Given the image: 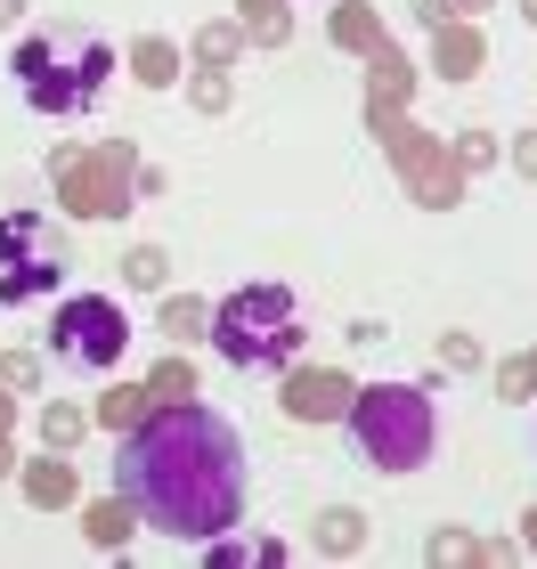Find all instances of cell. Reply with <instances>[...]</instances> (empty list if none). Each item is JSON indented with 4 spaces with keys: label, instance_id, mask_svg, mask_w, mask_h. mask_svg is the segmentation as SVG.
<instances>
[{
    "label": "cell",
    "instance_id": "1",
    "mask_svg": "<svg viewBox=\"0 0 537 569\" xmlns=\"http://www.w3.org/2000/svg\"><path fill=\"white\" fill-rule=\"evenodd\" d=\"M115 497L139 512L147 529L203 546V537L245 521V439L228 416L196 399H156L122 431L115 456Z\"/></svg>",
    "mask_w": 537,
    "mask_h": 569
},
{
    "label": "cell",
    "instance_id": "2",
    "mask_svg": "<svg viewBox=\"0 0 537 569\" xmlns=\"http://www.w3.org/2000/svg\"><path fill=\"white\" fill-rule=\"evenodd\" d=\"M115 66H122L115 41L82 33V24H49V33H24V41H17L9 82H17V98H24L41 122H82L98 98H107Z\"/></svg>",
    "mask_w": 537,
    "mask_h": 569
},
{
    "label": "cell",
    "instance_id": "3",
    "mask_svg": "<svg viewBox=\"0 0 537 569\" xmlns=\"http://www.w3.org/2000/svg\"><path fill=\"white\" fill-rule=\"evenodd\" d=\"M203 342H212L237 375L294 367V350H301V301H294V284H237V293L212 309Z\"/></svg>",
    "mask_w": 537,
    "mask_h": 569
},
{
    "label": "cell",
    "instance_id": "4",
    "mask_svg": "<svg viewBox=\"0 0 537 569\" xmlns=\"http://www.w3.org/2000/svg\"><path fill=\"white\" fill-rule=\"evenodd\" d=\"M350 439L375 472H424L431 448H440V407H431L424 382H375V391H350Z\"/></svg>",
    "mask_w": 537,
    "mask_h": 569
},
{
    "label": "cell",
    "instance_id": "5",
    "mask_svg": "<svg viewBox=\"0 0 537 569\" xmlns=\"http://www.w3.org/2000/svg\"><path fill=\"white\" fill-rule=\"evenodd\" d=\"M49 179H58V203L73 220H122L139 188V154L131 139H98V147H58L49 154Z\"/></svg>",
    "mask_w": 537,
    "mask_h": 569
},
{
    "label": "cell",
    "instance_id": "6",
    "mask_svg": "<svg viewBox=\"0 0 537 569\" xmlns=\"http://www.w3.org/2000/svg\"><path fill=\"white\" fill-rule=\"evenodd\" d=\"M73 244L49 212H0V309H33L66 284Z\"/></svg>",
    "mask_w": 537,
    "mask_h": 569
},
{
    "label": "cell",
    "instance_id": "7",
    "mask_svg": "<svg viewBox=\"0 0 537 569\" xmlns=\"http://www.w3.org/2000/svg\"><path fill=\"white\" fill-rule=\"evenodd\" d=\"M49 350H58V367H73V375H107V367H122V350H131V318H122V301H107V293H73V301H58Z\"/></svg>",
    "mask_w": 537,
    "mask_h": 569
},
{
    "label": "cell",
    "instance_id": "8",
    "mask_svg": "<svg viewBox=\"0 0 537 569\" xmlns=\"http://www.w3.org/2000/svg\"><path fill=\"white\" fill-rule=\"evenodd\" d=\"M367 114H375V139L399 154V171H407V188H416V203H431V212H448V203L465 196V179H456V163H448V154H440V147H431V139L416 131V122L399 114V98H375Z\"/></svg>",
    "mask_w": 537,
    "mask_h": 569
},
{
    "label": "cell",
    "instance_id": "9",
    "mask_svg": "<svg viewBox=\"0 0 537 569\" xmlns=\"http://www.w3.org/2000/svg\"><path fill=\"white\" fill-rule=\"evenodd\" d=\"M350 391H358V382L342 367H294L286 375V416L294 423H342L350 416Z\"/></svg>",
    "mask_w": 537,
    "mask_h": 569
},
{
    "label": "cell",
    "instance_id": "10",
    "mask_svg": "<svg viewBox=\"0 0 537 569\" xmlns=\"http://www.w3.org/2000/svg\"><path fill=\"white\" fill-rule=\"evenodd\" d=\"M24 497H33L41 512H49V505H73V463H66V456L24 463Z\"/></svg>",
    "mask_w": 537,
    "mask_h": 569
},
{
    "label": "cell",
    "instance_id": "11",
    "mask_svg": "<svg viewBox=\"0 0 537 569\" xmlns=\"http://www.w3.org/2000/svg\"><path fill=\"white\" fill-rule=\"evenodd\" d=\"M237 17H245V33L261 41V49H277L294 33V17H286V0H237Z\"/></svg>",
    "mask_w": 537,
    "mask_h": 569
},
{
    "label": "cell",
    "instance_id": "12",
    "mask_svg": "<svg viewBox=\"0 0 537 569\" xmlns=\"http://www.w3.org/2000/svg\"><path fill=\"white\" fill-rule=\"evenodd\" d=\"M440 73L448 82H473L480 73V41L465 33V24H440Z\"/></svg>",
    "mask_w": 537,
    "mask_h": 569
},
{
    "label": "cell",
    "instance_id": "13",
    "mask_svg": "<svg viewBox=\"0 0 537 569\" xmlns=\"http://www.w3.org/2000/svg\"><path fill=\"white\" fill-rule=\"evenodd\" d=\"M131 73H139L147 90H171V82H179V49H171V41H139V49H131Z\"/></svg>",
    "mask_w": 537,
    "mask_h": 569
},
{
    "label": "cell",
    "instance_id": "14",
    "mask_svg": "<svg viewBox=\"0 0 537 569\" xmlns=\"http://www.w3.org/2000/svg\"><path fill=\"white\" fill-rule=\"evenodd\" d=\"M335 41H342V49H367V58H375V49H382V24H375V9L342 0V9H335Z\"/></svg>",
    "mask_w": 537,
    "mask_h": 569
},
{
    "label": "cell",
    "instance_id": "15",
    "mask_svg": "<svg viewBox=\"0 0 537 569\" xmlns=\"http://www.w3.org/2000/svg\"><path fill=\"white\" fill-rule=\"evenodd\" d=\"M203 326H212V309H203L196 293H171L163 301V333H171V342H203Z\"/></svg>",
    "mask_w": 537,
    "mask_h": 569
},
{
    "label": "cell",
    "instance_id": "16",
    "mask_svg": "<svg viewBox=\"0 0 537 569\" xmlns=\"http://www.w3.org/2000/svg\"><path fill=\"white\" fill-rule=\"evenodd\" d=\"M203 546H212V561H269V569L286 561L277 537H228V529H220V537H203Z\"/></svg>",
    "mask_w": 537,
    "mask_h": 569
},
{
    "label": "cell",
    "instance_id": "17",
    "mask_svg": "<svg viewBox=\"0 0 537 569\" xmlns=\"http://www.w3.org/2000/svg\"><path fill=\"white\" fill-rule=\"evenodd\" d=\"M139 529V512L122 505V497H107V505H90V546H122V537Z\"/></svg>",
    "mask_w": 537,
    "mask_h": 569
},
{
    "label": "cell",
    "instance_id": "18",
    "mask_svg": "<svg viewBox=\"0 0 537 569\" xmlns=\"http://www.w3.org/2000/svg\"><path fill=\"white\" fill-rule=\"evenodd\" d=\"M147 407H156V391H107V399H98V423H107V431H131Z\"/></svg>",
    "mask_w": 537,
    "mask_h": 569
},
{
    "label": "cell",
    "instance_id": "19",
    "mask_svg": "<svg viewBox=\"0 0 537 569\" xmlns=\"http://www.w3.org/2000/svg\"><path fill=\"white\" fill-rule=\"evenodd\" d=\"M147 391H156V399H196V367H188V358H163Z\"/></svg>",
    "mask_w": 537,
    "mask_h": 569
},
{
    "label": "cell",
    "instance_id": "20",
    "mask_svg": "<svg viewBox=\"0 0 537 569\" xmlns=\"http://www.w3.org/2000/svg\"><path fill=\"white\" fill-rule=\"evenodd\" d=\"M318 537H326V553H358V537H367V529H358V512H350V505H335Z\"/></svg>",
    "mask_w": 537,
    "mask_h": 569
},
{
    "label": "cell",
    "instance_id": "21",
    "mask_svg": "<svg viewBox=\"0 0 537 569\" xmlns=\"http://www.w3.org/2000/svg\"><path fill=\"white\" fill-rule=\"evenodd\" d=\"M237 49H245V33H237V24H212V33H196V58H203V66H228Z\"/></svg>",
    "mask_w": 537,
    "mask_h": 569
},
{
    "label": "cell",
    "instance_id": "22",
    "mask_svg": "<svg viewBox=\"0 0 537 569\" xmlns=\"http://www.w3.org/2000/svg\"><path fill=\"white\" fill-rule=\"evenodd\" d=\"M41 439H49V448H73V439H82V416H73V407H49V416H41Z\"/></svg>",
    "mask_w": 537,
    "mask_h": 569
},
{
    "label": "cell",
    "instance_id": "23",
    "mask_svg": "<svg viewBox=\"0 0 537 569\" xmlns=\"http://www.w3.org/2000/svg\"><path fill=\"white\" fill-rule=\"evenodd\" d=\"M497 391H505V399H529V391H537V358H514V367H497Z\"/></svg>",
    "mask_w": 537,
    "mask_h": 569
},
{
    "label": "cell",
    "instance_id": "24",
    "mask_svg": "<svg viewBox=\"0 0 537 569\" xmlns=\"http://www.w3.org/2000/svg\"><path fill=\"white\" fill-rule=\"evenodd\" d=\"M131 284H163V252H156V244L131 252Z\"/></svg>",
    "mask_w": 537,
    "mask_h": 569
},
{
    "label": "cell",
    "instance_id": "25",
    "mask_svg": "<svg viewBox=\"0 0 537 569\" xmlns=\"http://www.w3.org/2000/svg\"><path fill=\"white\" fill-rule=\"evenodd\" d=\"M514 163H521V171L537 179V139H514Z\"/></svg>",
    "mask_w": 537,
    "mask_h": 569
},
{
    "label": "cell",
    "instance_id": "26",
    "mask_svg": "<svg viewBox=\"0 0 537 569\" xmlns=\"http://www.w3.org/2000/svg\"><path fill=\"white\" fill-rule=\"evenodd\" d=\"M448 9H456V17H473V9H489V0H448Z\"/></svg>",
    "mask_w": 537,
    "mask_h": 569
},
{
    "label": "cell",
    "instance_id": "27",
    "mask_svg": "<svg viewBox=\"0 0 537 569\" xmlns=\"http://www.w3.org/2000/svg\"><path fill=\"white\" fill-rule=\"evenodd\" d=\"M0 431H9V391H0Z\"/></svg>",
    "mask_w": 537,
    "mask_h": 569
},
{
    "label": "cell",
    "instance_id": "28",
    "mask_svg": "<svg viewBox=\"0 0 537 569\" xmlns=\"http://www.w3.org/2000/svg\"><path fill=\"white\" fill-rule=\"evenodd\" d=\"M521 17H529V24H537V0H521Z\"/></svg>",
    "mask_w": 537,
    "mask_h": 569
},
{
    "label": "cell",
    "instance_id": "29",
    "mask_svg": "<svg viewBox=\"0 0 537 569\" xmlns=\"http://www.w3.org/2000/svg\"><path fill=\"white\" fill-rule=\"evenodd\" d=\"M529 546H537V505H529Z\"/></svg>",
    "mask_w": 537,
    "mask_h": 569
},
{
    "label": "cell",
    "instance_id": "30",
    "mask_svg": "<svg viewBox=\"0 0 537 569\" xmlns=\"http://www.w3.org/2000/svg\"><path fill=\"white\" fill-rule=\"evenodd\" d=\"M0 472H9V439H0Z\"/></svg>",
    "mask_w": 537,
    "mask_h": 569
}]
</instances>
